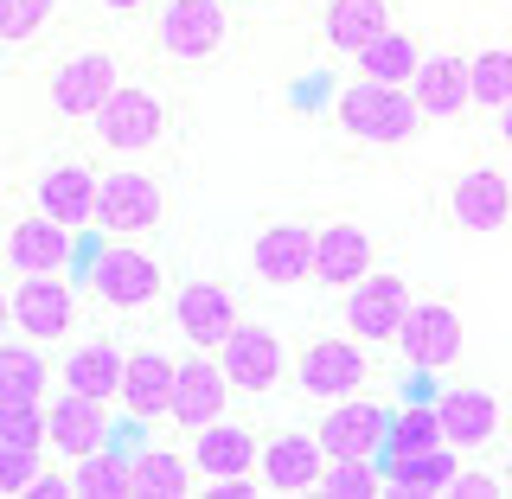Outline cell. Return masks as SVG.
I'll return each instance as SVG.
<instances>
[{"label":"cell","mask_w":512,"mask_h":499,"mask_svg":"<svg viewBox=\"0 0 512 499\" xmlns=\"http://www.w3.org/2000/svg\"><path fill=\"white\" fill-rule=\"evenodd\" d=\"M160 0H96V13H109V20H148Z\"/></svg>","instance_id":"obj_41"},{"label":"cell","mask_w":512,"mask_h":499,"mask_svg":"<svg viewBox=\"0 0 512 499\" xmlns=\"http://www.w3.org/2000/svg\"><path fill=\"white\" fill-rule=\"evenodd\" d=\"M493 468H500V487H506V499H512V442L493 455Z\"/></svg>","instance_id":"obj_43"},{"label":"cell","mask_w":512,"mask_h":499,"mask_svg":"<svg viewBox=\"0 0 512 499\" xmlns=\"http://www.w3.org/2000/svg\"><path fill=\"white\" fill-rule=\"evenodd\" d=\"M314 442L327 448V461H378L384 448V429H391V397L378 391H346L333 404L314 410Z\"/></svg>","instance_id":"obj_18"},{"label":"cell","mask_w":512,"mask_h":499,"mask_svg":"<svg viewBox=\"0 0 512 499\" xmlns=\"http://www.w3.org/2000/svg\"><path fill=\"white\" fill-rule=\"evenodd\" d=\"M77 256H84V237L64 231L58 218L45 212H13L7 231H0V269L7 276H52V269H77Z\"/></svg>","instance_id":"obj_22"},{"label":"cell","mask_w":512,"mask_h":499,"mask_svg":"<svg viewBox=\"0 0 512 499\" xmlns=\"http://www.w3.org/2000/svg\"><path fill=\"white\" fill-rule=\"evenodd\" d=\"M199 493L192 448L180 429H135L128 442V499H186Z\"/></svg>","instance_id":"obj_21"},{"label":"cell","mask_w":512,"mask_h":499,"mask_svg":"<svg viewBox=\"0 0 512 499\" xmlns=\"http://www.w3.org/2000/svg\"><path fill=\"white\" fill-rule=\"evenodd\" d=\"M461 346H468V320H461V301L455 295H423L416 288L410 308H404V327L384 359L410 378H436L448 365H461Z\"/></svg>","instance_id":"obj_9"},{"label":"cell","mask_w":512,"mask_h":499,"mask_svg":"<svg viewBox=\"0 0 512 499\" xmlns=\"http://www.w3.org/2000/svg\"><path fill=\"white\" fill-rule=\"evenodd\" d=\"M480 141H487V154L512 173V103H500V109H487V116H480Z\"/></svg>","instance_id":"obj_40"},{"label":"cell","mask_w":512,"mask_h":499,"mask_svg":"<svg viewBox=\"0 0 512 499\" xmlns=\"http://www.w3.org/2000/svg\"><path fill=\"white\" fill-rule=\"evenodd\" d=\"M436 218L455 237H500L512 224V173L500 160H468L436 180Z\"/></svg>","instance_id":"obj_8"},{"label":"cell","mask_w":512,"mask_h":499,"mask_svg":"<svg viewBox=\"0 0 512 499\" xmlns=\"http://www.w3.org/2000/svg\"><path fill=\"white\" fill-rule=\"evenodd\" d=\"M13 333V320H7V282H0V340Z\"/></svg>","instance_id":"obj_44"},{"label":"cell","mask_w":512,"mask_h":499,"mask_svg":"<svg viewBox=\"0 0 512 499\" xmlns=\"http://www.w3.org/2000/svg\"><path fill=\"white\" fill-rule=\"evenodd\" d=\"M384 263V237H378V224L372 218H314V256H308V288L314 295H346L352 282L365 276V269H378Z\"/></svg>","instance_id":"obj_14"},{"label":"cell","mask_w":512,"mask_h":499,"mask_svg":"<svg viewBox=\"0 0 512 499\" xmlns=\"http://www.w3.org/2000/svg\"><path fill=\"white\" fill-rule=\"evenodd\" d=\"M0 442L45 448V404H0Z\"/></svg>","instance_id":"obj_39"},{"label":"cell","mask_w":512,"mask_h":499,"mask_svg":"<svg viewBox=\"0 0 512 499\" xmlns=\"http://www.w3.org/2000/svg\"><path fill=\"white\" fill-rule=\"evenodd\" d=\"M122 352H128L122 333H103V327L84 333V327H77L71 340L52 352V384H58V391H84V397L116 404V391H122Z\"/></svg>","instance_id":"obj_25"},{"label":"cell","mask_w":512,"mask_h":499,"mask_svg":"<svg viewBox=\"0 0 512 499\" xmlns=\"http://www.w3.org/2000/svg\"><path fill=\"white\" fill-rule=\"evenodd\" d=\"M288 352H295V340H288L276 320H263V314L237 320L231 340L218 346V365L231 378L237 404H282L288 397Z\"/></svg>","instance_id":"obj_10"},{"label":"cell","mask_w":512,"mask_h":499,"mask_svg":"<svg viewBox=\"0 0 512 499\" xmlns=\"http://www.w3.org/2000/svg\"><path fill=\"white\" fill-rule=\"evenodd\" d=\"M308 256H314V218H269L250 231L244 244V282L263 295H308Z\"/></svg>","instance_id":"obj_13"},{"label":"cell","mask_w":512,"mask_h":499,"mask_svg":"<svg viewBox=\"0 0 512 499\" xmlns=\"http://www.w3.org/2000/svg\"><path fill=\"white\" fill-rule=\"evenodd\" d=\"M410 103L423 128L468 122V45H423L410 71Z\"/></svg>","instance_id":"obj_26"},{"label":"cell","mask_w":512,"mask_h":499,"mask_svg":"<svg viewBox=\"0 0 512 499\" xmlns=\"http://www.w3.org/2000/svg\"><path fill=\"white\" fill-rule=\"evenodd\" d=\"M320 468H327V448L314 442L308 423H269V429H256V493L301 499V493H314Z\"/></svg>","instance_id":"obj_19"},{"label":"cell","mask_w":512,"mask_h":499,"mask_svg":"<svg viewBox=\"0 0 512 499\" xmlns=\"http://www.w3.org/2000/svg\"><path fill=\"white\" fill-rule=\"evenodd\" d=\"M173 359H180V340H128L122 352V391H116V416L128 429H167L173 410Z\"/></svg>","instance_id":"obj_16"},{"label":"cell","mask_w":512,"mask_h":499,"mask_svg":"<svg viewBox=\"0 0 512 499\" xmlns=\"http://www.w3.org/2000/svg\"><path fill=\"white\" fill-rule=\"evenodd\" d=\"M186 135V96L180 77L154 71V64H128L122 84L103 96V109L84 122V154L103 167V160H154L167 167V154L180 148Z\"/></svg>","instance_id":"obj_1"},{"label":"cell","mask_w":512,"mask_h":499,"mask_svg":"<svg viewBox=\"0 0 512 499\" xmlns=\"http://www.w3.org/2000/svg\"><path fill=\"white\" fill-rule=\"evenodd\" d=\"M52 397V352L7 333L0 340V404H45Z\"/></svg>","instance_id":"obj_31"},{"label":"cell","mask_w":512,"mask_h":499,"mask_svg":"<svg viewBox=\"0 0 512 499\" xmlns=\"http://www.w3.org/2000/svg\"><path fill=\"white\" fill-rule=\"evenodd\" d=\"M237 320H244V295H237L224 276H186V282H173L167 327H173V340H180V346L218 352L224 340H231Z\"/></svg>","instance_id":"obj_17"},{"label":"cell","mask_w":512,"mask_h":499,"mask_svg":"<svg viewBox=\"0 0 512 499\" xmlns=\"http://www.w3.org/2000/svg\"><path fill=\"white\" fill-rule=\"evenodd\" d=\"M327 128L346 141V148L397 154V148H410V141L423 135V116H416L410 90L372 84V77H346V84L327 96Z\"/></svg>","instance_id":"obj_6"},{"label":"cell","mask_w":512,"mask_h":499,"mask_svg":"<svg viewBox=\"0 0 512 499\" xmlns=\"http://www.w3.org/2000/svg\"><path fill=\"white\" fill-rule=\"evenodd\" d=\"M231 7H263V0H231Z\"/></svg>","instance_id":"obj_45"},{"label":"cell","mask_w":512,"mask_h":499,"mask_svg":"<svg viewBox=\"0 0 512 499\" xmlns=\"http://www.w3.org/2000/svg\"><path fill=\"white\" fill-rule=\"evenodd\" d=\"M26 205L45 218H58L64 231L90 237V212H96V160L84 154H45L26 173Z\"/></svg>","instance_id":"obj_20"},{"label":"cell","mask_w":512,"mask_h":499,"mask_svg":"<svg viewBox=\"0 0 512 499\" xmlns=\"http://www.w3.org/2000/svg\"><path fill=\"white\" fill-rule=\"evenodd\" d=\"M429 442H442L436 410H429V404H404V397H391V429H384V448H429ZM384 448H378V455H384Z\"/></svg>","instance_id":"obj_36"},{"label":"cell","mask_w":512,"mask_h":499,"mask_svg":"<svg viewBox=\"0 0 512 499\" xmlns=\"http://www.w3.org/2000/svg\"><path fill=\"white\" fill-rule=\"evenodd\" d=\"M71 468V493L77 499H128V442H103V448H90V455H77V461H64Z\"/></svg>","instance_id":"obj_33"},{"label":"cell","mask_w":512,"mask_h":499,"mask_svg":"<svg viewBox=\"0 0 512 499\" xmlns=\"http://www.w3.org/2000/svg\"><path fill=\"white\" fill-rule=\"evenodd\" d=\"M45 468V448H13V442H0V499H26L32 487V474Z\"/></svg>","instance_id":"obj_38"},{"label":"cell","mask_w":512,"mask_h":499,"mask_svg":"<svg viewBox=\"0 0 512 499\" xmlns=\"http://www.w3.org/2000/svg\"><path fill=\"white\" fill-rule=\"evenodd\" d=\"M410 276H397V269H365L359 282L346 288V295H333V327H346L359 346H372L378 359L391 352V340H397V327H404V308H410Z\"/></svg>","instance_id":"obj_15"},{"label":"cell","mask_w":512,"mask_h":499,"mask_svg":"<svg viewBox=\"0 0 512 499\" xmlns=\"http://www.w3.org/2000/svg\"><path fill=\"white\" fill-rule=\"evenodd\" d=\"M391 20H397V0H320L314 7V32L333 58H352L359 45H372Z\"/></svg>","instance_id":"obj_28"},{"label":"cell","mask_w":512,"mask_h":499,"mask_svg":"<svg viewBox=\"0 0 512 499\" xmlns=\"http://www.w3.org/2000/svg\"><path fill=\"white\" fill-rule=\"evenodd\" d=\"M423 32L404 26V20H391L378 32L372 45H359L346 64H352V77H372V84H397V90H410V71H416V58H423Z\"/></svg>","instance_id":"obj_30"},{"label":"cell","mask_w":512,"mask_h":499,"mask_svg":"<svg viewBox=\"0 0 512 499\" xmlns=\"http://www.w3.org/2000/svg\"><path fill=\"white\" fill-rule=\"evenodd\" d=\"M320 499H378L384 480H378V461H327L314 480Z\"/></svg>","instance_id":"obj_35"},{"label":"cell","mask_w":512,"mask_h":499,"mask_svg":"<svg viewBox=\"0 0 512 499\" xmlns=\"http://www.w3.org/2000/svg\"><path fill=\"white\" fill-rule=\"evenodd\" d=\"M205 499H256V480L244 474V480H212L205 487Z\"/></svg>","instance_id":"obj_42"},{"label":"cell","mask_w":512,"mask_h":499,"mask_svg":"<svg viewBox=\"0 0 512 499\" xmlns=\"http://www.w3.org/2000/svg\"><path fill=\"white\" fill-rule=\"evenodd\" d=\"M231 410H237V391H231V378H224L218 352L180 346V359H173V410H167V429L192 436V429L218 423V416H231Z\"/></svg>","instance_id":"obj_23"},{"label":"cell","mask_w":512,"mask_h":499,"mask_svg":"<svg viewBox=\"0 0 512 499\" xmlns=\"http://www.w3.org/2000/svg\"><path fill=\"white\" fill-rule=\"evenodd\" d=\"M384 378V359L372 346H359L346 327H314V333H301L295 352H288V397L295 404H333V397H346V391H372V384Z\"/></svg>","instance_id":"obj_5"},{"label":"cell","mask_w":512,"mask_h":499,"mask_svg":"<svg viewBox=\"0 0 512 499\" xmlns=\"http://www.w3.org/2000/svg\"><path fill=\"white\" fill-rule=\"evenodd\" d=\"M58 13H64V0H0V45L20 52V45L45 39L58 26Z\"/></svg>","instance_id":"obj_34"},{"label":"cell","mask_w":512,"mask_h":499,"mask_svg":"<svg viewBox=\"0 0 512 499\" xmlns=\"http://www.w3.org/2000/svg\"><path fill=\"white\" fill-rule=\"evenodd\" d=\"M192 448V474H199V493L212 487V480H256V423L250 416H218V423H205V429H192L186 436Z\"/></svg>","instance_id":"obj_27"},{"label":"cell","mask_w":512,"mask_h":499,"mask_svg":"<svg viewBox=\"0 0 512 499\" xmlns=\"http://www.w3.org/2000/svg\"><path fill=\"white\" fill-rule=\"evenodd\" d=\"M7 320H13L20 340L58 352L84 327V288H77L71 269H52V276H7Z\"/></svg>","instance_id":"obj_12"},{"label":"cell","mask_w":512,"mask_h":499,"mask_svg":"<svg viewBox=\"0 0 512 499\" xmlns=\"http://www.w3.org/2000/svg\"><path fill=\"white\" fill-rule=\"evenodd\" d=\"M122 71H128V58H122V45H109V39H84L64 58H52L45 64V109H52V122L71 128V135H84V122L103 109V96L122 84Z\"/></svg>","instance_id":"obj_7"},{"label":"cell","mask_w":512,"mask_h":499,"mask_svg":"<svg viewBox=\"0 0 512 499\" xmlns=\"http://www.w3.org/2000/svg\"><path fill=\"white\" fill-rule=\"evenodd\" d=\"M71 276L84 288V308L122 320V327L167 314V295H173V263L160 256V244H141V237H96L77 256Z\"/></svg>","instance_id":"obj_2"},{"label":"cell","mask_w":512,"mask_h":499,"mask_svg":"<svg viewBox=\"0 0 512 499\" xmlns=\"http://www.w3.org/2000/svg\"><path fill=\"white\" fill-rule=\"evenodd\" d=\"M173 231V173L154 160H109L96 167V212L90 237H141L160 244Z\"/></svg>","instance_id":"obj_4"},{"label":"cell","mask_w":512,"mask_h":499,"mask_svg":"<svg viewBox=\"0 0 512 499\" xmlns=\"http://www.w3.org/2000/svg\"><path fill=\"white\" fill-rule=\"evenodd\" d=\"M116 436H122L116 404L84 397V391H58V384H52V397H45V455L77 461V455H90V448L116 442Z\"/></svg>","instance_id":"obj_24"},{"label":"cell","mask_w":512,"mask_h":499,"mask_svg":"<svg viewBox=\"0 0 512 499\" xmlns=\"http://www.w3.org/2000/svg\"><path fill=\"white\" fill-rule=\"evenodd\" d=\"M429 410H436L442 448H455L461 461H493L512 442V404L487 384H442Z\"/></svg>","instance_id":"obj_11"},{"label":"cell","mask_w":512,"mask_h":499,"mask_svg":"<svg viewBox=\"0 0 512 499\" xmlns=\"http://www.w3.org/2000/svg\"><path fill=\"white\" fill-rule=\"evenodd\" d=\"M237 52V7L231 0H160L148 13V58L167 77H212Z\"/></svg>","instance_id":"obj_3"},{"label":"cell","mask_w":512,"mask_h":499,"mask_svg":"<svg viewBox=\"0 0 512 499\" xmlns=\"http://www.w3.org/2000/svg\"><path fill=\"white\" fill-rule=\"evenodd\" d=\"M442 499H506L500 468H493V461H455V474H448Z\"/></svg>","instance_id":"obj_37"},{"label":"cell","mask_w":512,"mask_h":499,"mask_svg":"<svg viewBox=\"0 0 512 499\" xmlns=\"http://www.w3.org/2000/svg\"><path fill=\"white\" fill-rule=\"evenodd\" d=\"M455 448L429 442V448H384L378 455V480L384 493H404V499H442L448 474H455Z\"/></svg>","instance_id":"obj_29"},{"label":"cell","mask_w":512,"mask_h":499,"mask_svg":"<svg viewBox=\"0 0 512 499\" xmlns=\"http://www.w3.org/2000/svg\"><path fill=\"white\" fill-rule=\"evenodd\" d=\"M500 103H512V39L468 45V122H480Z\"/></svg>","instance_id":"obj_32"}]
</instances>
